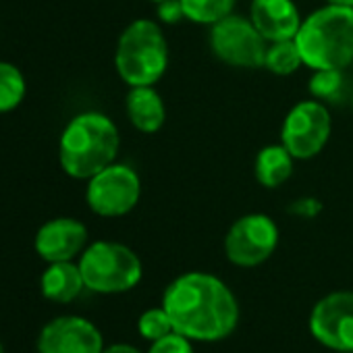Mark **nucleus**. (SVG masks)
<instances>
[{"mask_svg": "<svg viewBox=\"0 0 353 353\" xmlns=\"http://www.w3.org/2000/svg\"><path fill=\"white\" fill-rule=\"evenodd\" d=\"M162 307L172 328L192 341H223L239 324V303L233 291L214 274L185 272L162 295Z\"/></svg>", "mask_w": 353, "mask_h": 353, "instance_id": "f257e3e1", "label": "nucleus"}, {"mask_svg": "<svg viewBox=\"0 0 353 353\" xmlns=\"http://www.w3.org/2000/svg\"><path fill=\"white\" fill-rule=\"evenodd\" d=\"M119 145L121 137L112 119L88 110L73 117L63 129L59 160L69 176L88 181L117 160Z\"/></svg>", "mask_w": 353, "mask_h": 353, "instance_id": "f03ea898", "label": "nucleus"}, {"mask_svg": "<svg viewBox=\"0 0 353 353\" xmlns=\"http://www.w3.org/2000/svg\"><path fill=\"white\" fill-rule=\"evenodd\" d=\"M295 44L305 67L343 71L353 63V7L326 3L316 9L301 21Z\"/></svg>", "mask_w": 353, "mask_h": 353, "instance_id": "7ed1b4c3", "label": "nucleus"}, {"mask_svg": "<svg viewBox=\"0 0 353 353\" xmlns=\"http://www.w3.org/2000/svg\"><path fill=\"white\" fill-rule=\"evenodd\" d=\"M114 67L131 88L158 83L168 67V42L160 26L152 19L131 21L117 42Z\"/></svg>", "mask_w": 353, "mask_h": 353, "instance_id": "20e7f679", "label": "nucleus"}, {"mask_svg": "<svg viewBox=\"0 0 353 353\" xmlns=\"http://www.w3.org/2000/svg\"><path fill=\"white\" fill-rule=\"evenodd\" d=\"M85 289L94 293H125L133 289L143 274L139 256L117 241H96L79 258Z\"/></svg>", "mask_w": 353, "mask_h": 353, "instance_id": "39448f33", "label": "nucleus"}, {"mask_svg": "<svg viewBox=\"0 0 353 353\" xmlns=\"http://www.w3.org/2000/svg\"><path fill=\"white\" fill-rule=\"evenodd\" d=\"M141 196V181L129 164L112 162L88 179L85 202L90 210L104 219H119L129 214Z\"/></svg>", "mask_w": 353, "mask_h": 353, "instance_id": "423d86ee", "label": "nucleus"}, {"mask_svg": "<svg viewBox=\"0 0 353 353\" xmlns=\"http://www.w3.org/2000/svg\"><path fill=\"white\" fill-rule=\"evenodd\" d=\"M210 50L225 65L239 69H260L264 67V57L268 42L256 30L252 19L241 15H229L214 23L210 30Z\"/></svg>", "mask_w": 353, "mask_h": 353, "instance_id": "0eeeda50", "label": "nucleus"}, {"mask_svg": "<svg viewBox=\"0 0 353 353\" xmlns=\"http://www.w3.org/2000/svg\"><path fill=\"white\" fill-rule=\"evenodd\" d=\"M332 119L324 102L312 98L297 102L285 117L281 129V143L295 160H310L318 156L328 143Z\"/></svg>", "mask_w": 353, "mask_h": 353, "instance_id": "6e6552de", "label": "nucleus"}, {"mask_svg": "<svg viewBox=\"0 0 353 353\" xmlns=\"http://www.w3.org/2000/svg\"><path fill=\"white\" fill-rule=\"evenodd\" d=\"M279 245L276 223L262 212H252L237 219L225 235L227 260L241 268L264 264Z\"/></svg>", "mask_w": 353, "mask_h": 353, "instance_id": "1a4fd4ad", "label": "nucleus"}, {"mask_svg": "<svg viewBox=\"0 0 353 353\" xmlns=\"http://www.w3.org/2000/svg\"><path fill=\"white\" fill-rule=\"evenodd\" d=\"M310 332L332 351H353V291H332L318 299L310 314Z\"/></svg>", "mask_w": 353, "mask_h": 353, "instance_id": "9d476101", "label": "nucleus"}, {"mask_svg": "<svg viewBox=\"0 0 353 353\" xmlns=\"http://www.w3.org/2000/svg\"><path fill=\"white\" fill-rule=\"evenodd\" d=\"M104 339L98 326L81 316L50 320L38 336V353H102Z\"/></svg>", "mask_w": 353, "mask_h": 353, "instance_id": "9b49d317", "label": "nucleus"}, {"mask_svg": "<svg viewBox=\"0 0 353 353\" xmlns=\"http://www.w3.org/2000/svg\"><path fill=\"white\" fill-rule=\"evenodd\" d=\"M88 243V229L83 223L61 216L44 223L36 233V252L48 264L69 262L75 256H81Z\"/></svg>", "mask_w": 353, "mask_h": 353, "instance_id": "f8f14e48", "label": "nucleus"}, {"mask_svg": "<svg viewBox=\"0 0 353 353\" xmlns=\"http://www.w3.org/2000/svg\"><path fill=\"white\" fill-rule=\"evenodd\" d=\"M250 19L268 44L295 40L303 21L293 0H252Z\"/></svg>", "mask_w": 353, "mask_h": 353, "instance_id": "ddd939ff", "label": "nucleus"}, {"mask_svg": "<svg viewBox=\"0 0 353 353\" xmlns=\"http://www.w3.org/2000/svg\"><path fill=\"white\" fill-rule=\"evenodd\" d=\"M129 123L141 133H156L166 121V108L160 94L152 85H135L125 98Z\"/></svg>", "mask_w": 353, "mask_h": 353, "instance_id": "4468645a", "label": "nucleus"}, {"mask_svg": "<svg viewBox=\"0 0 353 353\" xmlns=\"http://www.w3.org/2000/svg\"><path fill=\"white\" fill-rule=\"evenodd\" d=\"M42 295L54 303H69L81 295L85 289L83 274L79 264L69 262H52L42 274L40 281Z\"/></svg>", "mask_w": 353, "mask_h": 353, "instance_id": "2eb2a0df", "label": "nucleus"}, {"mask_svg": "<svg viewBox=\"0 0 353 353\" xmlns=\"http://www.w3.org/2000/svg\"><path fill=\"white\" fill-rule=\"evenodd\" d=\"M293 160L295 158L283 143L262 148L254 160V172L258 183L266 190L281 188L293 174Z\"/></svg>", "mask_w": 353, "mask_h": 353, "instance_id": "dca6fc26", "label": "nucleus"}, {"mask_svg": "<svg viewBox=\"0 0 353 353\" xmlns=\"http://www.w3.org/2000/svg\"><path fill=\"white\" fill-rule=\"evenodd\" d=\"M237 0H181L185 19L198 26H214L233 15Z\"/></svg>", "mask_w": 353, "mask_h": 353, "instance_id": "f3484780", "label": "nucleus"}, {"mask_svg": "<svg viewBox=\"0 0 353 353\" xmlns=\"http://www.w3.org/2000/svg\"><path fill=\"white\" fill-rule=\"evenodd\" d=\"M28 85L23 73L7 61H0V114L15 110L26 98Z\"/></svg>", "mask_w": 353, "mask_h": 353, "instance_id": "a211bd4d", "label": "nucleus"}, {"mask_svg": "<svg viewBox=\"0 0 353 353\" xmlns=\"http://www.w3.org/2000/svg\"><path fill=\"white\" fill-rule=\"evenodd\" d=\"M303 65L299 48L295 40H283V42H270L266 57H264V69H268L274 75L287 77L295 73Z\"/></svg>", "mask_w": 353, "mask_h": 353, "instance_id": "6ab92c4d", "label": "nucleus"}, {"mask_svg": "<svg viewBox=\"0 0 353 353\" xmlns=\"http://www.w3.org/2000/svg\"><path fill=\"white\" fill-rule=\"evenodd\" d=\"M310 94L320 102H339L343 96V71L320 69L310 79Z\"/></svg>", "mask_w": 353, "mask_h": 353, "instance_id": "aec40b11", "label": "nucleus"}, {"mask_svg": "<svg viewBox=\"0 0 353 353\" xmlns=\"http://www.w3.org/2000/svg\"><path fill=\"white\" fill-rule=\"evenodd\" d=\"M137 330H139V334H141L143 339H148V341L154 343V341H158V339L170 334L174 328H172V322H170L168 314H166L164 307L160 305V307H150V310H145V312L139 316V320H137Z\"/></svg>", "mask_w": 353, "mask_h": 353, "instance_id": "412c9836", "label": "nucleus"}, {"mask_svg": "<svg viewBox=\"0 0 353 353\" xmlns=\"http://www.w3.org/2000/svg\"><path fill=\"white\" fill-rule=\"evenodd\" d=\"M190 341L192 339H188L185 334L172 330L170 334L154 341L152 347L148 349V353H194V347Z\"/></svg>", "mask_w": 353, "mask_h": 353, "instance_id": "4be33fe9", "label": "nucleus"}, {"mask_svg": "<svg viewBox=\"0 0 353 353\" xmlns=\"http://www.w3.org/2000/svg\"><path fill=\"white\" fill-rule=\"evenodd\" d=\"M320 210H322V202L318 198H312V196L297 198L287 208V212L297 216V219H314V216L320 214Z\"/></svg>", "mask_w": 353, "mask_h": 353, "instance_id": "5701e85b", "label": "nucleus"}, {"mask_svg": "<svg viewBox=\"0 0 353 353\" xmlns=\"http://www.w3.org/2000/svg\"><path fill=\"white\" fill-rule=\"evenodd\" d=\"M156 11H158L160 21L168 23V26H174V23H179L181 19H185L181 0H160Z\"/></svg>", "mask_w": 353, "mask_h": 353, "instance_id": "b1692460", "label": "nucleus"}, {"mask_svg": "<svg viewBox=\"0 0 353 353\" xmlns=\"http://www.w3.org/2000/svg\"><path fill=\"white\" fill-rule=\"evenodd\" d=\"M102 353H141V351L135 349L133 345H127V343H114L110 347H104Z\"/></svg>", "mask_w": 353, "mask_h": 353, "instance_id": "393cba45", "label": "nucleus"}, {"mask_svg": "<svg viewBox=\"0 0 353 353\" xmlns=\"http://www.w3.org/2000/svg\"><path fill=\"white\" fill-rule=\"evenodd\" d=\"M330 5H345V7H353V0H326Z\"/></svg>", "mask_w": 353, "mask_h": 353, "instance_id": "a878e982", "label": "nucleus"}, {"mask_svg": "<svg viewBox=\"0 0 353 353\" xmlns=\"http://www.w3.org/2000/svg\"><path fill=\"white\" fill-rule=\"evenodd\" d=\"M0 353H7V351H5V345H3V341H0Z\"/></svg>", "mask_w": 353, "mask_h": 353, "instance_id": "bb28decb", "label": "nucleus"}, {"mask_svg": "<svg viewBox=\"0 0 353 353\" xmlns=\"http://www.w3.org/2000/svg\"><path fill=\"white\" fill-rule=\"evenodd\" d=\"M351 106H353V94H351Z\"/></svg>", "mask_w": 353, "mask_h": 353, "instance_id": "cd10ccee", "label": "nucleus"}, {"mask_svg": "<svg viewBox=\"0 0 353 353\" xmlns=\"http://www.w3.org/2000/svg\"><path fill=\"white\" fill-rule=\"evenodd\" d=\"M152 3H160V0H152Z\"/></svg>", "mask_w": 353, "mask_h": 353, "instance_id": "c85d7f7f", "label": "nucleus"}]
</instances>
